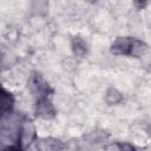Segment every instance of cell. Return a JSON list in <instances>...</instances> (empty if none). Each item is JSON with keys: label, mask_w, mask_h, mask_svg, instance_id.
<instances>
[{"label": "cell", "mask_w": 151, "mask_h": 151, "mask_svg": "<svg viewBox=\"0 0 151 151\" xmlns=\"http://www.w3.org/2000/svg\"><path fill=\"white\" fill-rule=\"evenodd\" d=\"M146 50L147 46L143 41L130 37H119L111 46V52L116 55H132L136 58L143 55Z\"/></svg>", "instance_id": "obj_1"}, {"label": "cell", "mask_w": 151, "mask_h": 151, "mask_svg": "<svg viewBox=\"0 0 151 151\" xmlns=\"http://www.w3.org/2000/svg\"><path fill=\"white\" fill-rule=\"evenodd\" d=\"M28 86L31 88V92L37 97V99L46 96H52V90L50 85L44 80L40 73H33V76L29 79Z\"/></svg>", "instance_id": "obj_2"}, {"label": "cell", "mask_w": 151, "mask_h": 151, "mask_svg": "<svg viewBox=\"0 0 151 151\" xmlns=\"http://www.w3.org/2000/svg\"><path fill=\"white\" fill-rule=\"evenodd\" d=\"M54 114H55V110L52 104L51 96H46V97L37 99V103H35V116L37 117L50 119V118H53Z\"/></svg>", "instance_id": "obj_3"}, {"label": "cell", "mask_w": 151, "mask_h": 151, "mask_svg": "<svg viewBox=\"0 0 151 151\" xmlns=\"http://www.w3.org/2000/svg\"><path fill=\"white\" fill-rule=\"evenodd\" d=\"M33 137H34V127H33V125L29 120H25L24 124L20 127L19 139H18L19 142L18 143L24 147V146L28 145L32 142Z\"/></svg>", "instance_id": "obj_4"}, {"label": "cell", "mask_w": 151, "mask_h": 151, "mask_svg": "<svg viewBox=\"0 0 151 151\" xmlns=\"http://www.w3.org/2000/svg\"><path fill=\"white\" fill-rule=\"evenodd\" d=\"M35 146L38 151H61L63 144L60 140L53 138H42L35 142Z\"/></svg>", "instance_id": "obj_5"}, {"label": "cell", "mask_w": 151, "mask_h": 151, "mask_svg": "<svg viewBox=\"0 0 151 151\" xmlns=\"http://www.w3.org/2000/svg\"><path fill=\"white\" fill-rule=\"evenodd\" d=\"M71 46H72V51H73L74 55H77L79 58H83V57L86 55L87 45L80 37H74L72 39V41H71Z\"/></svg>", "instance_id": "obj_6"}, {"label": "cell", "mask_w": 151, "mask_h": 151, "mask_svg": "<svg viewBox=\"0 0 151 151\" xmlns=\"http://www.w3.org/2000/svg\"><path fill=\"white\" fill-rule=\"evenodd\" d=\"M13 103L14 99L12 97V94L9 92H7L6 90H2V94H1V112L2 116H6L9 113V111L13 107Z\"/></svg>", "instance_id": "obj_7"}, {"label": "cell", "mask_w": 151, "mask_h": 151, "mask_svg": "<svg viewBox=\"0 0 151 151\" xmlns=\"http://www.w3.org/2000/svg\"><path fill=\"white\" fill-rule=\"evenodd\" d=\"M105 100H106V103L109 105H116V104H118V103H120L123 100V96L118 90H116L113 87H110L107 90V92H106Z\"/></svg>", "instance_id": "obj_8"}, {"label": "cell", "mask_w": 151, "mask_h": 151, "mask_svg": "<svg viewBox=\"0 0 151 151\" xmlns=\"http://www.w3.org/2000/svg\"><path fill=\"white\" fill-rule=\"evenodd\" d=\"M118 147L119 150L118 151H137L136 147L129 143H122V144H118Z\"/></svg>", "instance_id": "obj_9"}, {"label": "cell", "mask_w": 151, "mask_h": 151, "mask_svg": "<svg viewBox=\"0 0 151 151\" xmlns=\"http://www.w3.org/2000/svg\"><path fill=\"white\" fill-rule=\"evenodd\" d=\"M4 151H24V150H22V146L18 143V144H14V145H8Z\"/></svg>", "instance_id": "obj_10"}, {"label": "cell", "mask_w": 151, "mask_h": 151, "mask_svg": "<svg viewBox=\"0 0 151 151\" xmlns=\"http://www.w3.org/2000/svg\"><path fill=\"white\" fill-rule=\"evenodd\" d=\"M146 131H147V133L149 134H151V122L147 124V127H146Z\"/></svg>", "instance_id": "obj_11"}]
</instances>
